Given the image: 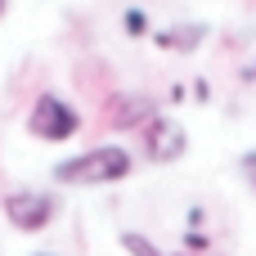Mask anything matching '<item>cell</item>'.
I'll list each match as a JSON object with an SVG mask.
<instances>
[{"label": "cell", "instance_id": "1", "mask_svg": "<svg viewBox=\"0 0 256 256\" xmlns=\"http://www.w3.org/2000/svg\"><path fill=\"white\" fill-rule=\"evenodd\" d=\"M63 184H117L130 176V153L117 148V144H104V148H90L72 162H63L54 171Z\"/></svg>", "mask_w": 256, "mask_h": 256}, {"label": "cell", "instance_id": "2", "mask_svg": "<svg viewBox=\"0 0 256 256\" xmlns=\"http://www.w3.org/2000/svg\"><path fill=\"white\" fill-rule=\"evenodd\" d=\"M76 126H81L76 108H72V104H63L58 94H40V99L32 104V117H27V130H32L36 140H45V144H58V140L76 135Z\"/></svg>", "mask_w": 256, "mask_h": 256}, {"label": "cell", "instance_id": "3", "mask_svg": "<svg viewBox=\"0 0 256 256\" xmlns=\"http://www.w3.org/2000/svg\"><path fill=\"white\" fill-rule=\"evenodd\" d=\"M4 216H9L14 230L36 234V230H45L54 220V198L50 194H36V189H18V194L4 198Z\"/></svg>", "mask_w": 256, "mask_h": 256}, {"label": "cell", "instance_id": "4", "mask_svg": "<svg viewBox=\"0 0 256 256\" xmlns=\"http://www.w3.org/2000/svg\"><path fill=\"white\" fill-rule=\"evenodd\" d=\"M144 153L153 162H176L184 153V130L171 117H148V126H144Z\"/></svg>", "mask_w": 256, "mask_h": 256}, {"label": "cell", "instance_id": "5", "mask_svg": "<svg viewBox=\"0 0 256 256\" xmlns=\"http://www.w3.org/2000/svg\"><path fill=\"white\" fill-rule=\"evenodd\" d=\"M140 117H153V108H148L144 99H117V108H112V122H117V126H130V122H140Z\"/></svg>", "mask_w": 256, "mask_h": 256}, {"label": "cell", "instance_id": "6", "mask_svg": "<svg viewBox=\"0 0 256 256\" xmlns=\"http://www.w3.org/2000/svg\"><path fill=\"white\" fill-rule=\"evenodd\" d=\"M202 40V27H171V32H162L158 36V45H166V50H189V45H198Z\"/></svg>", "mask_w": 256, "mask_h": 256}, {"label": "cell", "instance_id": "7", "mask_svg": "<svg viewBox=\"0 0 256 256\" xmlns=\"http://www.w3.org/2000/svg\"><path fill=\"white\" fill-rule=\"evenodd\" d=\"M122 243H126V252H130V256H166V252H158L148 238H140V234H122Z\"/></svg>", "mask_w": 256, "mask_h": 256}, {"label": "cell", "instance_id": "8", "mask_svg": "<svg viewBox=\"0 0 256 256\" xmlns=\"http://www.w3.org/2000/svg\"><path fill=\"white\" fill-rule=\"evenodd\" d=\"M126 27H130V36H140V32L148 27V18H144L140 9H130V14H126Z\"/></svg>", "mask_w": 256, "mask_h": 256}, {"label": "cell", "instance_id": "9", "mask_svg": "<svg viewBox=\"0 0 256 256\" xmlns=\"http://www.w3.org/2000/svg\"><path fill=\"white\" fill-rule=\"evenodd\" d=\"M243 171H248V180L256 184V153H248V158H243Z\"/></svg>", "mask_w": 256, "mask_h": 256}, {"label": "cell", "instance_id": "10", "mask_svg": "<svg viewBox=\"0 0 256 256\" xmlns=\"http://www.w3.org/2000/svg\"><path fill=\"white\" fill-rule=\"evenodd\" d=\"M0 14H4V0H0Z\"/></svg>", "mask_w": 256, "mask_h": 256}, {"label": "cell", "instance_id": "11", "mask_svg": "<svg viewBox=\"0 0 256 256\" xmlns=\"http://www.w3.org/2000/svg\"><path fill=\"white\" fill-rule=\"evenodd\" d=\"M40 256H50V252H40Z\"/></svg>", "mask_w": 256, "mask_h": 256}]
</instances>
